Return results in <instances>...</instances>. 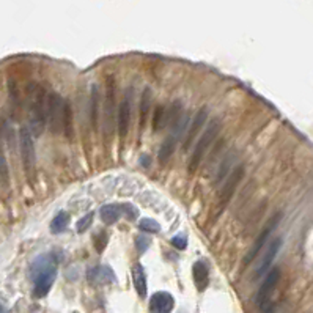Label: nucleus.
Instances as JSON below:
<instances>
[{"label": "nucleus", "instance_id": "nucleus-1", "mask_svg": "<svg viewBox=\"0 0 313 313\" xmlns=\"http://www.w3.org/2000/svg\"><path fill=\"white\" fill-rule=\"evenodd\" d=\"M30 274L33 279V294L35 297H44L54 285L55 275H57V266L55 260L50 253H44L38 258H35L32 263Z\"/></svg>", "mask_w": 313, "mask_h": 313}, {"label": "nucleus", "instance_id": "nucleus-28", "mask_svg": "<svg viewBox=\"0 0 313 313\" xmlns=\"http://www.w3.org/2000/svg\"><path fill=\"white\" fill-rule=\"evenodd\" d=\"M0 313H5V309H3V305L0 304Z\"/></svg>", "mask_w": 313, "mask_h": 313}, {"label": "nucleus", "instance_id": "nucleus-10", "mask_svg": "<svg viewBox=\"0 0 313 313\" xmlns=\"http://www.w3.org/2000/svg\"><path fill=\"white\" fill-rule=\"evenodd\" d=\"M175 299L167 291L154 293L150 299V313H170L173 310Z\"/></svg>", "mask_w": 313, "mask_h": 313}, {"label": "nucleus", "instance_id": "nucleus-21", "mask_svg": "<svg viewBox=\"0 0 313 313\" xmlns=\"http://www.w3.org/2000/svg\"><path fill=\"white\" fill-rule=\"evenodd\" d=\"M8 186H10V169L5 158V153L2 150V145H0V188L6 189Z\"/></svg>", "mask_w": 313, "mask_h": 313}, {"label": "nucleus", "instance_id": "nucleus-22", "mask_svg": "<svg viewBox=\"0 0 313 313\" xmlns=\"http://www.w3.org/2000/svg\"><path fill=\"white\" fill-rule=\"evenodd\" d=\"M90 114H92V124L93 128L98 126V117H99V112H98V104H99V93H98V88L96 85H93L92 88V98H90Z\"/></svg>", "mask_w": 313, "mask_h": 313}, {"label": "nucleus", "instance_id": "nucleus-17", "mask_svg": "<svg viewBox=\"0 0 313 313\" xmlns=\"http://www.w3.org/2000/svg\"><path fill=\"white\" fill-rule=\"evenodd\" d=\"M121 216V208L120 205H106L101 208V220L106 225H112L115 223Z\"/></svg>", "mask_w": 313, "mask_h": 313}, {"label": "nucleus", "instance_id": "nucleus-26", "mask_svg": "<svg viewBox=\"0 0 313 313\" xmlns=\"http://www.w3.org/2000/svg\"><path fill=\"white\" fill-rule=\"evenodd\" d=\"M150 242H151L150 238H146V236H139L136 240V245L140 252H145L148 247H150Z\"/></svg>", "mask_w": 313, "mask_h": 313}, {"label": "nucleus", "instance_id": "nucleus-5", "mask_svg": "<svg viewBox=\"0 0 313 313\" xmlns=\"http://www.w3.org/2000/svg\"><path fill=\"white\" fill-rule=\"evenodd\" d=\"M219 128H220V124H219L217 120H213L210 124L206 126L205 132L202 134V137H200V140L197 142V145H195V148H193V151H192L191 161H189V167H188L189 173H193L197 170V167L200 166V162H202L205 153L208 151V148L211 146L214 137H217Z\"/></svg>", "mask_w": 313, "mask_h": 313}, {"label": "nucleus", "instance_id": "nucleus-12", "mask_svg": "<svg viewBox=\"0 0 313 313\" xmlns=\"http://www.w3.org/2000/svg\"><path fill=\"white\" fill-rule=\"evenodd\" d=\"M206 118H208V110L205 107H202L198 112H197V115L195 118H193V121L191 124V128L188 131V134H186V140H184V150H189L191 145H192V142L197 139V134L202 131L203 128V124L206 123Z\"/></svg>", "mask_w": 313, "mask_h": 313}, {"label": "nucleus", "instance_id": "nucleus-23", "mask_svg": "<svg viewBox=\"0 0 313 313\" xmlns=\"http://www.w3.org/2000/svg\"><path fill=\"white\" fill-rule=\"evenodd\" d=\"M139 227H140V230H144V232H148V233H159L161 232V225L153 219H142L139 222Z\"/></svg>", "mask_w": 313, "mask_h": 313}, {"label": "nucleus", "instance_id": "nucleus-13", "mask_svg": "<svg viewBox=\"0 0 313 313\" xmlns=\"http://www.w3.org/2000/svg\"><path fill=\"white\" fill-rule=\"evenodd\" d=\"M282 247V240L280 238H275V240L271 241V244L267 245V249H266V253H265V257L262 260V263H260L258 266V269H257V275L260 277V275H263L267 272V267H269L274 262V258L277 257V253Z\"/></svg>", "mask_w": 313, "mask_h": 313}, {"label": "nucleus", "instance_id": "nucleus-3", "mask_svg": "<svg viewBox=\"0 0 313 313\" xmlns=\"http://www.w3.org/2000/svg\"><path fill=\"white\" fill-rule=\"evenodd\" d=\"M19 146H21V158H22V167L27 180L33 183L36 175V153H35V144H33V134L30 129L22 126L19 131Z\"/></svg>", "mask_w": 313, "mask_h": 313}, {"label": "nucleus", "instance_id": "nucleus-2", "mask_svg": "<svg viewBox=\"0 0 313 313\" xmlns=\"http://www.w3.org/2000/svg\"><path fill=\"white\" fill-rule=\"evenodd\" d=\"M28 101V129L33 136H40L46 126V109H48V93L40 85H30L27 90Z\"/></svg>", "mask_w": 313, "mask_h": 313}, {"label": "nucleus", "instance_id": "nucleus-14", "mask_svg": "<svg viewBox=\"0 0 313 313\" xmlns=\"http://www.w3.org/2000/svg\"><path fill=\"white\" fill-rule=\"evenodd\" d=\"M192 275H193V283L198 291H205L208 288V283H210V271H208V266L203 262H197L192 267Z\"/></svg>", "mask_w": 313, "mask_h": 313}, {"label": "nucleus", "instance_id": "nucleus-18", "mask_svg": "<svg viewBox=\"0 0 313 313\" xmlns=\"http://www.w3.org/2000/svg\"><path fill=\"white\" fill-rule=\"evenodd\" d=\"M110 271V267L107 266H99V267H95L90 272H88V279L90 282H101V283H106V282H114L115 280V275L114 272L106 275V272Z\"/></svg>", "mask_w": 313, "mask_h": 313}, {"label": "nucleus", "instance_id": "nucleus-4", "mask_svg": "<svg viewBox=\"0 0 313 313\" xmlns=\"http://www.w3.org/2000/svg\"><path fill=\"white\" fill-rule=\"evenodd\" d=\"M68 101H65L58 93H48V109H46V124L49 126L50 132L60 134L63 132L66 109Z\"/></svg>", "mask_w": 313, "mask_h": 313}, {"label": "nucleus", "instance_id": "nucleus-11", "mask_svg": "<svg viewBox=\"0 0 313 313\" xmlns=\"http://www.w3.org/2000/svg\"><path fill=\"white\" fill-rule=\"evenodd\" d=\"M242 173H244V169L242 167H238L235 172H232V175L228 176V180H227L225 186H223L222 192H220V208L225 206L228 203V200L232 198V195L235 193L236 186L240 184V181H241Z\"/></svg>", "mask_w": 313, "mask_h": 313}, {"label": "nucleus", "instance_id": "nucleus-24", "mask_svg": "<svg viewBox=\"0 0 313 313\" xmlns=\"http://www.w3.org/2000/svg\"><path fill=\"white\" fill-rule=\"evenodd\" d=\"M93 217H95V214H93V213H88V214H85L84 217H82V219L77 222V225H76L77 233H85L87 230L90 228L92 222H93Z\"/></svg>", "mask_w": 313, "mask_h": 313}, {"label": "nucleus", "instance_id": "nucleus-8", "mask_svg": "<svg viewBox=\"0 0 313 313\" xmlns=\"http://www.w3.org/2000/svg\"><path fill=\"white\" fill-rule=\"evenodd\" d=\"M280 219H282V214L280 213H277V214H274L272 217L269 219V222L266 223V227L262 230V233H260V236H258V240L255 241V244H253V247H252V250L249 252V255H247V258H245V265H249L253 258H255L257 255H258V252L262 250L263 247H265V244H266V240L267 238L271 236V233L275 230V227L279 225V222H280Z\"/></svg>", "mask_w": 313, "mask_h": 313}, {"label": "nucleus", "instance_id": "nucleus-27", "mask_svg": "<svg viewBox=\"0 0 313 313\" xmlns=\"http://www.w3.org/2000/svg\"><path fill=\"white\" fill-rule=\"evenodd\" d=\"M172 244L175 245L176 249H180V250H184L186 247H188V240H186L184 236H175L173 240H172Z\"/></svg>", "mask_w": 313, "mask_h": 313}, {"label": "nucleus", "instance_id": "nucleus-15", "mask_svg": "<svg viewBox=\"0 0 313 313\" xmlns=\"http://www.w3.org/2000/svg\"><path fill=\"white\" fill-rule=\"evenodd\" d=\"M150 109H151V90L150 88H145L144 93H142L140 98V115H139V126L140 131H144L148 115H150Z\"/></svg>", "mask_w": 313, "mask_h": 313}, {"label": "nucleus", "instance_id": "nucleus-6", "mask_svg": "<svg viewBox=\"0 0 313 313\" xmlns=\"http://www.w3.org/2000/svg\"><path fill=\"white\" fill-rule=\"evenodd\" d=\"M102 121V131L106 134V139L110 140L115 131V80L112 76L107 79V88L104 95Z\"/></svg>", "mask_w": 313, "mask_h": 313}, {"label": "nucleus", "instance_id": "nucleus-20", "mask_svg": "<svg viewBox=\"0 0 313 313\" xmlns=\"http://www.w3.org/2000/svg\"><path fill=\"white\" fill-rule=\"evenodd\" d=\"M68 223H70V214L65 213V211L58 213L50 223V232L55 233V235L63 233L66 230V227H68Z\"/></svg>", "mask_w": 313, "mask_h": 313}, {"label": "nucleus", "instance_id": "nucleus-7", "mask_svg": "<svg viewBox=\"0 0 313 313\" xmlns=\"http://www.w3.org/2000/svg\"><path fill=\"white\" fill-rule=\"evenodd\" d=\"M279 279H280V269L279 267H274V269L267 272L265 282L262 283V287H260V291L257 296V304H258V307L265 312L267 310V305L271 302V297H272L275 287H277V283H279Z\"/></svg>", "mask_w": 313, "mask_h": 313}, {"label": "nucleus", "instance_id": "nucleus-9", "mask_svg": "<svg viewBox=\"0 0 313 313\" xmlns=\"http://www.w3.org/2000/svg\"><path fill=\"white\" fill-rule=\"evenodd\" d=\"M131 98H132V90L131 92L128 90L120 104V109H118V134H120L121 139L126 137L131 124V110H132Z\"/></svg>", "mask_w": 313, "mask_h": 313}, {"label": "nucleus", "instance_id": "nucleus-16", "mask_svg": "<svg viewBox=\"0 0 313 313\" xmlns=\"http://www.w3.org/2000/svg\"><path fill=\"white\" fill-rule=\"evenodd\" d=\"M132 280H134V287H136V291L140 297L146 296V275L144 267L140 265H136L132 267Z\"/></svg>", "mask_w": 313, "mask_h": 313}, {"label": "nucleus", "instance_id": "nucleus-19", "mask_svg": "<svg viewBox=\"0 0 313 313\" xmlns=\"http://www.w3.org/2000/svg\"><path fill=\"white\" fill-rule=\"evenodd\" d=\"M176 144H178V137L175 136V134H172L170 137H167V140L162 144L161 151H159V161L161 162H167L170 159V156L173 154L175 148H176Z\"/></svg>", "mask_w": 313, "mask_h": 313}, {"label": "nucleus", "instance_id": "nucleus-25", "mask_svg": "<svg viewBox=\"0 0 313 313\" xmlns=\"http://www.w3.org/2000/svg\"><path fill=\"white\" fill-rule=\"evenodd\" d=\"M120 208H121V211H126V217H128L129 220H132V219L137 217V210H136V208H134L132 205L124 203V205H120Z\"/></svg>", "mask_w": 313, "mask_h": 313}]
</instances>
